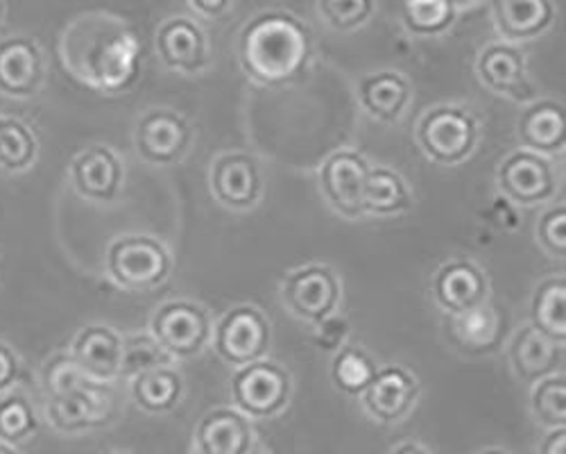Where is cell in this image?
Wrapping results in <instances>:
<instances>
[{
  "instance_id": "obj_1",
  "label": "cell",
  "mask_w": 566,
  "mask_h": 454,
  "mask_svg": "<svg viewBox=\"0 0 566 454\" xmlns=\"http://www.w3.org/2000/svg\"><path fill=\"white\" fill-rule=\"evenodd\" d=\"M64 71L105 96L129 91L140 75V39L134 25L105 10L73 17L60 34Z\"/></svg>"
},
{
  "instance_id": "obj_2",
  "label": "cell",
  "mask_w": 566,
  "mask_h": 454,
  "mask_svg": "<svg viewBox=\"0 0 566 454\" xmlns=\"http://www.w3.org/2000/svg\"><path fill=\"white\" fill-rule=\"evenodd\" d=\"M313 58L308 25L283 10L261 12L239 37V62L243 73L261 86H286L297 82Z\"/></svg>"
},
{
  "instance_id": "obj_3",
  "label": "cell",
  "mask_w": 566,
  "mask_h": 454,
  "mask_svg": "<svg viewBox=\"0 0 566 454\" xmlns=\"http://www.w3.org/2000/svg\"><path fill=\"white\" fill-rule=\"evenodd\" d=\"M166 246L148 235L116 237L105 252L107 278L125 291H150L170 276Z\"/></svg>"
},
{
  "instance_id": "obj_4",
  "label": "cell",
  "mask_w": 566,
  "mask_h": 454,
  "mask_svg": "<svg viewBox=\"0 0 566 454\" xmlns=\"http://www.w3.org/2000/svg\"><path fill=\"white\" fill-rule=\"evenodd\" d=\"M293 395L291 373L274 361L259 359L231 375V402L248 419H274Z\"/></svg>"
},
{
  "instance_id": "obj_5",
  "label": "cell",
  "mask_w": 566,
  "mask_h": 454,
  "mask_svg": "<svg viewBox=\"0 0 566 454\" xmlns=\"http://www.w3.org/2000/svg\"><path fill=\"white\" fill-rule=\"evenodd\" d=\"M417 144L431 162L455 166L474 153L479 123L462 107H433L417 123Z\"/></svg>"
},
{
  "instance_id": "obj_6",
  "label": "cell",
  "mask_w": 566,
  "mask_h": 454,
  "mask_svg": "<svg viewBox=\"0 0 566 454\" xmlns=\"http://www.w3.org/2000/svg\"><path fill=\"white\" fill-rule=\"evenodd\" d=\"M343 300V282L338 272L322 264H308L281 282V302L295 318L319 326L338 313Z\"/></svg>"
},
{
  "instance_id": "obj_7",
  "label": "cell",
  "mask_w": 566,
  "mask_h": 454,
  "mask_svg": "<svg viewBox=\"0 0 566 454\" xmlns=\"http://www.w3.org/2000/svg\"><path fill=\"white\" fill-rule=\"evenodd\" d=\"M150 334L172 361L193 359L211 343L209 311L193 300H172L161 305L150 323Z\"/></svg>"
},
{
  "instance_id": "obj_8",
  "label": "cell",
  "mask_w": 566,
  "mask_h": 454,
  "mask_svg": "<svg viewBox=\"0 0 566 454\" xmlns=\"http://www.w3.org/2000/svg\"><path fill=\"white\" fill-rule=\"evenodd\" d=\"M49 82V58L39 39L17 32L0 37V99L32 101Z\"/></svg>"
},
{
  "instance_id": "obj_9",
  "label": "cell",
  "mask_w": 566,
  "mask_h": 454,
  "mask_svg": "<svg viewBox=\"0 0 566 454\" xmlns=\"http://www.w3.org/2000/svg\"><path fill=\"white\" fill-rule=\"evenodd\" d=\"M114 400L107 384L86 382L62 395L43 398V421L57 434L77 436L84 432L101 430L112 421Z\"/></svg>"
},
{
  "instance_id": "obj_10",
  "label": "cell",
  "mask_w": 566,
  "mask_h": 454,
  "mask_svg": "<svg viewBox=\"0 0 566 454\" xmlns=\"http://www.w3.org/2000/svg\"><path fill=\"white\" fill-rule=\"evenodd\" d=\"M211 341L213 350L224 363L233 369H243L248 363L265 357L272 341L270 321L261 309L239 305L220 318Z\"/></svg>"
},
{
  "instance_id": "obj_11",
  "label": "cell",
  "mask_w": 566,
  "mask_h": 454,
  "mask_svg": "<svg viewBox=\"0 0 566 454\" xmlns=\"http://www.w3.org/2000/svg\"><path fill=\"white\" fill-rule=\"evenodd\" d=\"M71 189L86 203L112 205L125 185V166L118 153L105 144L82 148L66 171Z\"/></svg>"
},
{
  "instance_id": "obj_12",
  "label": "cell",
  "mask_w": 566,
  "mask_h": 454,
  "mask_svg": "<svg viewBox=\"0 0 566 454\" xmlns=\"http://www.w3.org/2000/svg\"><path fill=\"white\" fill-rule=\"evenodd\" d=\"M193 144V130L172 110H148L134 125L136 155L155 166H170L186 157Z\"/></svg>"
},
{
  "instance_id": "obj_13",
  "label": "cell",
  "mask_w": 566,
  "mask_h": 454,
  "mask_svg": "<svg viewBox=\"0 0 566 454\" xmlns=\"http://www.w3.org/2000/svg\"><path fill=\"white\" fill-rule=\"evenodd\" d=\"M496 185L510 203L535 207L557 194V175L548 157L522 148L499 164Z\"/></svg>"
},
{
  "instance_id": "obj_14",
  "label": "cell",
  "mask_w": 566,
  "mask_h": 454,
  "mask_svg": "<svg viewBox=\"0 0 566 454\" xmlns=\"http://www.w3.org/2000/svg\"><path fill=\"white\" fill-rule=\"evenodd\" d=\"M369 164L358 151L343 148L328 155L319 168V189L340 216L356 220L365 214L363 196L367 185Z\"/></svg>"
},
{
  "instance_id": "obj_15",
  "label": "cell",
  "mask_w": 566,
  "mask_h": 454,
  "mask_svg": "<svg viewBox=\"0 0 566 454\" xmlns=\"http://www.w3.org/2000/svg\"><path fill=\"white\" fill-rule=\"evenodd\" d=\"M209 187L213 198L233 211H245L259 205L263 196V177L259 164L248 153L220 155L209 173Z\"/></svg>"
},
{
  "instance_id": "obj_16",
  "label": "cell",
  "mask_w": 566,
  "mask_h": 454,
  "mask_svg": "<svg viewBox=\"0 0 566 454\" xmlns=\"http://www.w3.org/2000/svg\"><path fill=\"white\" fill-rule=\"evenodd\" d=\"M159 60L177 73L198 75L211 62V45L207 32L188 17L166 19L155 34Z\"/></svg>"
},
{
  "instance_id": "obj_17",
  "label": "cell",
  "mask_w": 566,
  "mask_h": 454,
  "mask_svg": "<svg viewBox=\"0 0 566 454\" xmlns=\"http://www.w3.org/2000/svg\"><path fill=\"white\" fill-rule=\"evenodd\" d=\"M363 406L369 419L381 425H397L410 416L419 398L417 378L392 363L376 371L369 386L363 391Z\"/></svg>"
},
{
  "instance_id": "obj_18",
  "label": "cell",
  "mask_w": 566,
  "mask_h": 454,
  "mask_svg": "<svg viewBox=\"0 0 566 454\" xmlns=\"http://www.w3.org/2000/svg\"><path fill=\"white\" fill-rule=\"evenodd\" d=\"M69 352L80 371L98 384L120 378L123 334L109 326H84L75 332Z\"/></svg>"
},
{
  "instance_id": "obj_19",
  "label": "cell",
  "mask_w": 566,
  "mask_h": 454,
  "mask_svg": "<svg viewBox=\"0 0 566 454\" xmlns=\"http://www.w3.org/2000/svg\"><path fill=\"white\" fill-rule=\"evenodd\" d=\"M490 282L485 272L469 259L447 261L431 282V293L436 302L451 316L467 313L488 302Z\"/></svg>"
},
{
  "instance_id": "obj_20",
  "label": "cell",
  "mask_w": 566,
  "mask_h": 454,
  "mask_svg": "<svg viewBox=\"0 0 566 454\" xmlns=\"http://www.w3.org/2000/svg\"><path fill=\"white\" fill-rule=\"evenodd\" d=\"M476 73L479 80L499 96L512 101H528L533 96L526 55L512 43L496 41L485 45L476 60Z\"/></svg>"
},
{
  "instance_id": "obj_21",
  "label": "cell",
  "mask_w": 566,
  "mask_h": 454,
  "mask_svg": "<svg viewBox=\"0 0 566 454\" xmlns=\"http://www.w3.org/2000/svg\"><path fill=\"white\" fill-rule=\"evenodd\" d=\"M193 441L198 454H252V419L233 406H218L198 423Z\"/></svg>"
},
{
  "instance_id": "obj_22",
  "label": "cell",
  "mask_w": 566,
  "mask_h": 454,
  "mask_svg": "<svg viewBox=\"0 0 566 454\" xmlns=\"http://www.w3.org/2000/svg\"><path fill=\"white\" fill-rule=\"evenodd\" d=\"M553 0H492V19L505 43L542 37L555 23Z\"/></svg>"
},
{
  "instance_id": "obj_23",
  "label": "cell",
  "mask_w": 566,
  "mask_h": 454,
  "mask_svg": "<svg viewBox=\"0 0 566 454\" xmlns=\"http://www.w3.org/2000/svg\"><path fill=\"white\" fill-rule=\"evenodd\" d=\"M516 136L524 151L537 155H557L566 146L564 105L557 101H537L524 110L516 123Z\"/></svg>"
},
{
  "instance_id": "obj_24",
  "label": "cell",
  "mask_w": 566,
  "mask_h": 454,
  "mask_svg": "<svg viewBox=\"0 0 566 454\" xmlns=\"http://www.w3.org/2000/svg\"><path fill=\"white\" fill-rule=\"evenodd\" d=\"M564 343H555L533 326L518 330L510 341V361L516 378L535 384L548 375H555L562 363Z\"/></svg>"
},
{
  "instance_id": "obj_25",
  "label": "cell",
  "mask_w": 566,
  "mask_h": 454,
  "mask_svg": "<svg viewBox=\"0 0 566 454\" xmlns=\"http://www.w3.org/2000/svg\"><path fill=\"white\" fill-rule=\"evenodd\" d=\"M410 82L397 71L369 73L358 82V101L363 110L381 123L401 121L410 105Z\"/></svg>"
},
{
  "instance_id": "obj_26",
  "label": "cell",
  "mask_w": 566,
  "mask_h": 454,
  "mask_svg": "<svg viewBox=\"0 0 566 454\" xmlns=\"http://www.w3.org/2000/svg\"><path fill=\"white\" fill-rule=\"evenodd\" d=\"M41 155V144L34 127L14 114H0V173L25 175Z\"/></svg>"
},
{
  "instance_id": "obj_27",
  "label": "cell",
  "mask_w": 566,
  "mask_h": 454,
  "mask_svg": "<svg viewBox=\"0 0 566 454\" xmlns=\"http://www.w3.org/2000/svg\"><path fill=\"white\" fill-rule=\"evenodd\" d=\"M132 400L146 414H166L177 406L184 393V380L168 367H157L132 378Z\"/></svg>"
},
{
  "instance_id": "obj_28",
  "label": "cell",
  "mask_w": 566,
  "mask_h": 454,
  "mask_svg": "<svg viewBox=\"0 0 566 454\" xmlns=\"http://www.w3.org/2000/svg\"><path fill=\"white\" fill-rule=\"evenodd\" d=\"M501 316L494 307L483 302L481 307L471 309L460 316H451V341L462 350L471 354L492 352L499 345L501 339Z\"/></svg>"
},
{
  "instance_id": "obj_29",
  "label": "cell",
  "mask_w": 566,
  "mask_h": 454,
  "mask_svg": "<svg viewBox=\"0 0 566 454\" xmlns=\"http://www.w3.org/2000/svg\"><path fill=\"white\" fill-rule=\"evenodd\" d=\"M39 430L41 414L25 389L14 386L0 395V441L12 447H21L30 443Z\"/></svg>"
},
{
  "instance_id": "obj_30",
  "label": "cell",
  "mask_w": 566,
  "mask_h": 454,
  "mask_svg": "<svg viewBox=\"0 0 566 454\" xmlns=\"http://www.w3.org/2000/svg\"><path fill=\"white\" fill-rule=\"evenodd\" d=\"M412 207V196L403 177L386 166L369 168L367 185L363 196L365 214L374 216H395Z\"/></svg>"
},
{
  "instance_id": "obj_31",
  "label": "cell",
  "mask_w": 566,
  "mask_h": 454,
  "mask_svg": "<svg viewBox=\"0 0 566 454\" xmlns=\"http://www.w3.org/2000/svg\"><path fill=\"white\" fill-rule=\"evenodd\" d=\"M533 328L555 343L566 341V280L562 276L546 278L537 285L531 305Z\"/></svg>"
},
{
  "instance_id": "obj_32",
  "label": "cell",
  "mask_w": 566,
  "mask_h": 454,
  "mask_svg": "<svg viewBox=\"0 0 566 454\" xmlns=\"http://www.w3.org/2000/svg\"><path fill=\"white\" fill-rule=\"evenodd\" d=\"M403 23L415 37H440L458 19L453 0H403Z\"/></svg>"
},
{
  "instance_id": "obj_33",
  "label": "cell",
  "mask_w": 566,
  "mask_h": 454,
  "mask_svg": "<svg viewBox=\"0 0 566 454\" xmlns=\"http://www.w3.org/2000/svg\"><path fill=\"white\" fill-rule=\"evenodd\" d=\"M376 371L379 369H376V363L363 348L343 345L338 348L332 363V380L338 391L347 395H363Z\"/></svg>"
},
{
  "instance_id": "obj_34",
  "label": "cell",
  "mask_w": 566,
  "mask_h": 454,
  "mask_svg": "<svg viewBox=\"0 0 566 454\" xmlns=\"http://www.w3.org/2000/svg\"><path fill=\"white\" fill-rule=\"evenodd\" d=\"M533 416L542 427H566V378L564 373L548 375L535 382L531 393Z\"/></svg>"
},
{
  "instance_id": "obj_35",
  "label": "cell",
  "mask_w": 566,
  "mask_h": 454,
  "mask_svg": "<svg viewBox=\"0 0 566 454\" xmlns=\"http://www.w3.org/2000/svg\"><path fill=\"white\" fill-rule=\"evenodd\" d=\"M86 382H91V380L80 371V367L73 361L69 350H55L53 354L43 359L41 369H39V384H41L43 398L62 395L66 391H73V389L86 384Z\"/></svg>"
},
{
  "instance_id": "obj_36",
  "label": "cell",
  "mask_w": 566,
  "mask_h": 454,
  "mask_svg": "<svg viewBox=\"0 0 566 454\" xmlns=\"http://www.w3.org/2000/svg\"><path fill=\"white\" fill-rule=\"evenodd\" d=\"M172 359L155 341L153 334H134L123 337V359H120V378H134L144 371L168 367Z\"/></svg>"
},
{
  "instance_id": "obj_37",
  "label": "cell",
  "mask_w": 566,
  "mask_h": 454,
  "mask_svg": "<svg viewBox=\"0 0 566 454\" xmlns=\"http://www.w3.org/2000/svg\"><path fill=\"white\" fill-rule=\"evenodd\" d=\"M376 0H317L319 19L336 32H354L371 21Z\"/></svg>"
},
{
  "instance_id": "obj_38",
  "label": "cell",
  "mask_w": 566,
  "mask_h": 454,
  "mask_svg": "<svg viewBox=\"0 0 566 454\" xmlns=\"http://www.w3.org/2000/svg\"><path fill=\"white\" fill-rule=\"evenodd\" d=\"M537 241L553 257L564 259L566 255V207H551L537 220Z\"/></svg>"
},
{
  "instance_id": "obj_39",
  "label": "cell",
  "mask_w": 566,
  "mask_h": 454,
  "mask_svg": "<svg viewBox=\"0 0 566 454\" xmlns=\"http://www.w3.org/2000/svg\"><path fill=\"white\" fill-rule=\"evenodd\" d=\"M23 369V357L19 354V350L10 341L0 339V395L19 386Z\"/></svg>"
},
{
  "instance_id": "obj_40",
  "label": "cell",
  "mask_w": 566,
  "mask_h": 454,
  "mask_svg": "<svg viewBox=\"0 0 566 454\" xmlns=\"http://www.w3.org/2000/svg\"><path fill=\"white\" fill-rule=\"evenodd\" d=\"M345 337H347V321L343 316L336 313L317 326L315 343L326 350H338V348H343Z\"/></svg>"
},
{
  "instance_id": "obj_41",
  "label": "cell",
  "mask_w": 566,
  "mask_h": 454,
  "mask_svg": "<svg viewBox=\"0 0 566 454\" xmlns=\"http://www.w3.org/2000/svg\"><path fill=\"white\" fill-rule=\"evenodd\" d=\"M186 3L205 19H220L233 6V0H186Z\"/></svg>"
},
{
  "instance_id": "obj_42",
  "label": "cell",
  "mask_w": 566,
  "mask_h": 454,
  "mask_svg": "<svg viewBox=\"0 0 566 454\" xmlns=\"http://www.w3.org/2000/svg\"><path fill=\"white\" fill-rule=\"evenodd\" d=\"M537 454H566V427H557V430H551L539 447H537Z\"/></svg>"
},
{
  "instance_id": "obj_43",
  "label": "cell",
  "mask_w": 566,
  "mask_h": 454,
  "mask_svg": "<svg viewBox=\"0 0 566 454\" xmlns=\"http://www.w3.org/2000/svg\"><path fill=\"white\" fill-rule=\"evenodd\" d=\"M390 454H433V452L427 450L423 445H419V443H415V441H403Z\"/></svg>"
},
{
  "instance_id": "obj_44",
  "label": "cell",
  "mask_w": 566,
  "mask_h": 454,
  "mask_svg": "<svg viewBox=\"0 0 566 454\" xmlns=\"http://www.w3.org/2000/svg\"><path fill=\"white\" fill-rule=\"evenodd\" d=\"M0 454H21V450H19V447H12V445H8V443L0 441Z\"/></svg>"
},
{
  "instance_id": "obj_45",
  "label": "cell",
  "mask_w": 566,
  "mask_h": 454,
  "mask_svg": "<svg viewBox=\"0 0 566 454\" xmlns=\"http://www.w3.org/2000/svg\"><path fill=\"white\" fill-rule=\"evenodd\" d=\"M6 19H8V0H0V28H3Z\"/></svg>"
},
{
  "instance_id": "obj_46",
  "label": "cell",
  "mask_w": 566,
  "mask_h": 454,
  "mask_svg": "<svg viewBox=\"0 0 566 454\" xmlns=\"http://www.w3.org/2000/svg\"><path fill=\"white\" fill-rule=\"evenodd\" d=\"M476 454H510V452H505V450H501V447H485V450H481V452H476Z\"/></svg>"
},
{
  "instance_id": "obj_47",
  "label": "cell",
  "mask_w": 566,
  "mask_h": 454,
  "mask_svg": "<svg viewBox=\"0 0 566 454\" xmlns=\"http://www.w3.org/2000/svg\"><path fill=\"white\" fill-rule=\"evenodd\" d=\"M453 6H455V8H460V0H453Z\"/></svg>"
},
{
  "instance_id": "obj_48",
  "label": "cell",
  "mask_w": 566,
  "mask_h": 454,
  "mask_svg": "<svg viewBox=\"0 0 566 454\" xmlns=\"http://www.w3.org/2000/svg\"><path fill=\"white\" fill-rule=\"evenodd\" d=\"M114 454H132V452H114Z\"/></svg>"
}]
</instances>
